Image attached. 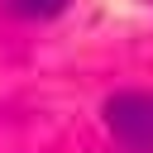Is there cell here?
<instances>
[{
    "instance_id": "6da1fadb",
    "label": "cell",
    "mask_w": 153,
    "mask_h": 153,
    "mask_svg": "<svg viewBox=\"0 0 153 153\" xmlns=\"http://www.w3.org/2000/svg\"><path fill=\"white\" fill-rule=\"evenodd\" d=\"M110 139L124 153H153V91H115L100 105Z\"/></svg>"
},
{
    "instance_id": "7a4b0ae2",
    "label": "cell",
    "mask_w": 153,
    "mask_h": 153,
    "mask_svg": "<svg viewBox=\"0 0 153 153\" xmlns=\"http://www.w3.org/2000/svg\"><path fill=\"white\" fill-rule=\"evenodd\" d=\"M14 14H24V19H53V14H62L67 10V0H5Z\"/></svg>"
}]
</instances>
